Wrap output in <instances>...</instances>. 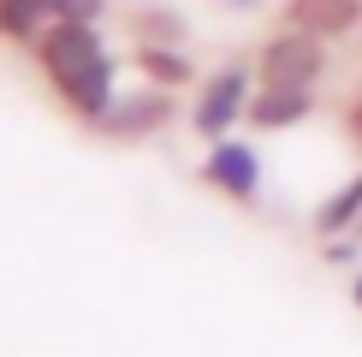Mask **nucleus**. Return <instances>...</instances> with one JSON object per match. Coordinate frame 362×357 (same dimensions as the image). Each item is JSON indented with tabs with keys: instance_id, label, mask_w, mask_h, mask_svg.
<instances>
[{
	"instance_id": "nucleus-1",
	"label": "nucleus",
	"mask_w": 362,
	"mask_h": 357,
	"mask_svg": "<svg viewBox=\"0 0 362 357\" xmlns=\"http://www.w3.org/2000/svg\"><path fill=\"white\" fill-rule=\"evenodd\" d=\"M42 66H48V78L71 96V108L107 113V60H101V42H95L89 24L59 18L48 36H42Z\"/></svg>"
},
{
	"instance_id": "nucleus-2",
	"label": "nucleus",
	"mask_w": 362,
	"mask_h": 357,
	"mask_svg": "<svg viewBox=\"0 0 362 357\" xmlns=\"http://www.w3.org/2000/svg\"><path fill=\"white\" fill-rule=\"evenodd\" d=\"M315 72H321V48H315L309 30L267 42V54H262V78H267V89H309Z\"/></svg>"
},
{
	"instance_id": "nucleus-3",
	"label": "nucleus",
	"mask_w": 362,
	"mask_h": 357,
	"mask_svg": "<svg viewBox=\"0 0 362 357\" xmlns=\"http://www.w3.org/2000/svg\"><path fill=\"white\" fill-rule=\"evenodd\" d=\"M238 113H244V72H220V78L202 89V108H196V131L220 137V131L232 125Z\"/></svg>"
},
{
	"instance_id": "nucleus-4",
	"label": "nucleus",
	"mask_w": 362,
	"mask_h": 357,
	"mask_svg": "<svg viewBox=\"0 0 362 357\" xmlns=\"http://www.w3.org/2000/svg\"><path fill=\"white\" fill-rule=\"evenodd\" d=\"M291 24L309 30V36H344V30H356L362 18V0H291Z\"/></svg>"
},
{
	"instance_id": "nucleus-5",
	"label": "nucleus",
	"mask_w": 362,
	"mask_h": 357,
	"mask_svg": "<svg viewBox=\"0 0 362 357\" xmlns=\"http://www.w3.org/2000/svg\"><path fill=\"white\" fill-rule=\"evenodd\" d=\"M167 113H173L167 96H131V101H113V108L101 113V125H107L113 137H137V131H155Z\"/></svg>"
},
{
	"instance_id": "nucleus-6",
	"label": "nucleus",
	"mask_w": 362,
	"mask_h": 357,
	"mask_svg": "<svg viewBox=\"0 0 362 357\" xmlns=\"http://www.w3.org/2000/svg\"><path fill=\"white\" fill-rule=\"evenodd\" d=\"M208 178H214L220 191H232V197H250L255 191V155L244 143H220L214 161H208Z\"/></svg>"
},
{
	"instance_id": "nucleus-7",
	"label": "nucleus",
	"mask_w": 362,
	"mask_h": 357,
	"mask_svg": "<svg viewBox=\"0 0 362 357\" xmlns=\"http://www.w3.org/2000/svg\"><path fill=\"white\" fill-rule=\"evenodd\" d=\"M303 113H309V96H303V89H267V96L250 108L255 125H297Z\"/></svg>"
},
{
	"instance_id": "nucleus-8",
	"label": "nucleus",
	"mask_w": 362,
	"mask_h": 357,
	"mask_svg": "<svg viewBox=\"0 0 362 357\" xmlns=\"http://www.w3.org/2000/svg\"><path fill=\"white\" fill-rule=\"evenodd\" d=\"M356 215H362V173H356L351 185H344L339 197L321 208V215H315V227H321V232H333V227H344V220H356Z\"/></svg>"
},
{
	"instance_id": "nucleus-9",
	"label": "nucleus",
	"mask_w": 362,
	"mask_h": 357,
	"mask_svg": "<svg viewBox=\"0 0 362 357\" xmlns=\"http://www.w3.org/2000/svg\"><path fill=\"white\" fill-rule=\"evenodd\" d=\"M36 12H48V0H0V30L6 36H24Z\"/></svg>"
},
{
	"instance_id": "nucleus-10",
	"label": "nucleus",
	"mask_w": 362,
	"mask_h": 357,
	"mask_svg": "<svg viewBox=\"0 0 362 357\" xmlns=\"http://www.w3.org/2000/svg\"><path fill=\"white\" fill-rule=\"evenodd\" d=\"M101 6H107V0H48V12H54V18H66V24L101 18Z\"/></svg>"
},
{
	"instance_id": "nucleus-11",
	"label": "nucleus",
	"mask_w": 362,
	"mask_h": 357,
	"mask_svg": "<svg viewBox=\"0 0 362 357\" xmlns=\"http://www.w3.org/2000/svg\"><path fill=\"white\" fill-rule=\"evenodd\" d=\"M143 66L148 72H155V78H167V84H178V78H185V60H178V54H167V48H155V54H143Z\"/></svg>"
},
{
	"instance_id": "nucleus-12",
	"label": "nucleus",
	"mask_w": 362,
	"mask_h": 357,
	"mask_svg": "<svg viewBox=\"0 0 362 357\" xmlns=\"http://www.w3.org/2000/svg\"><path fill=\"white\" fill-rule=\"evenodd\" d=\"M356 304H362V280H356Z\"/></svg>"
}]
</instances>
